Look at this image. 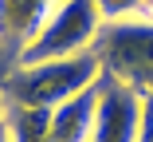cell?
Masks as SVG:
<instances>
[{"label":"cell","instance_id":"11","mask_svg":"<svg viewBox=\"0 0 153 142\" xmlns=\"http://www.w3.org/2000/svg\"><path fill=\"white\" fill-rule=\"evenodd\" d=\"M145 16H153V0H145Z\"/></svg>","mask_w":153,"mask_h":142},{"label":"cell","instance_id":"3","mask_svg":"<svg viewBox=\"0 0 153 142\" xmlns=\"http://www.w3.org/2000/svg\"><path fill=\"white\" fill-rule=\"evenodd\" d=\"M102 32V16L94 8V0H59L51 8V16L43 20L39 36L20 51V63H43V59H71L94 47Z\"/></svg>","mask_w":153,"mask_h":142},{"label":"cell","instance_id":"7","mask_svg":"<svg viewBox=\"0 0 153 142\" xmlns=\"http://www.w3.org/2000/svg\"><path fill=\"white\" fill-rule=\"evenodd\" d=\"M47 119H51V110H36V107H8V115H4L12 142H51Z\"/></svg>","mask_w":153,"mask_h":142},{"label":"cell","instance_id":"1","mask_svg":"<svg viewBox=\"0 0 153 142\" xmlns=\"http://www.w3.org/2000/svg\"><path fill=\"white\" fill-rule=\"evenodd\" d=\"M102 79L94 47L71 55V59H43V63H20L4 75V99L8 107H36V110H55L63 99L86 91L90 83Z\"/></svg>","mask_w":153,"mask_h":142},{"label":"cell","instance_id":"2","mask_svg":"<svg viewBox=\"0 0 153 142\" xmlns=\"http://www.w3.org/2000/svg\"><path fill=\"white\" fill-rule=\"evenodd\" d=\"M94 55L106 79L126 83L137 95H153V16L102 24Z\"/></svg>","mask_w":153,"mask_h":142},{"label":"cell","instance_id":"9","mask_svg":"<svg viewBox=\"0 0 153 142\" xmlns=\"http://www.w3.org/2000/svg\"><path fill=\"white\" fill-rule=\"evenodd\" d=\"M137 142H153V95H145V110H141V130Z\"/></svg>","mask_w":153,"mask_h":142},{"label":"cell","instance_id":"10","mask_svg":"<svg viewBox=\"0 0 153 142\" xmlns=\"http://www.w3.org/2000/svg\"><path fill=\"white\" fill-rule=\"evenodd\" d=\"M0 142H12V134H8V122H4V110H0Z\"/></svg>","mask_w":153,"mask_h":142},{"label":"cell","instance_id":"6","mask_svg":"<svg viewBox=\"0 0 153 142\" xmlns=\"http://www.w3.org/2000/svg\"><path fill=\"white\" fill-rule=\"evenodd\" d=\"M55 4L59 0H0V44H8L20 59V51L39 36Z\"/></svg>","mask_w":153,"mask_h":142},{"label":"cell","instance_id":"8","mask_svg":"<svg viewBox=\"0 0 153 142\" xmlns=\"http://www.w3.org/2000/svg\"><path fill=\"white\" fill-rule=\"evenodd\" d=\"M94 8H98L102 24H114V20L145 16V0H94Z\"/></svg>","mask_w":153,"mask_h":142},{"label":"cell","instance_id":"5","mask_svg":"<svg viewBox=\"0 0 153 142\" xmlns=\"http://www.w3.org/2000/svg\"><path fill=\"white\" fill-rule=\"evenodd\" d=\"M94 110H98V83H90L86 91L63 99L47 119L51 142H90V134H94Z\"/></svg>","mask_w":153,"mask_h":142},{"label":"cell","instance_id":"4","mask_svg":"<svg viewBox=\"0 0 153 142\" xmlns=\"http://www.w3.org/2000/svg\"><path fill=\"white\" fill-rule=\"evenodd\" d=\"M141 110H145V95H137L134 87L102 75L98 79V110H94L90 142H137Z\"/></svg>","mask_w":153,"mask_h":142}]
</instances>
